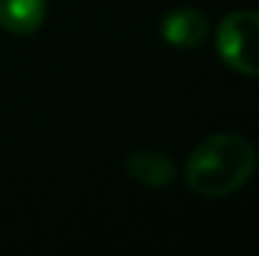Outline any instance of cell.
<instances>
[{
    "instance_id": "6da1fadb",
    "label": "cell",
    "mask_w": 259,
    "mask_h": 256,
    "mask_svg": "<svg viewBox=\"0 0 259 256\" xmlns=\"http://www.w3.org/2000/svg\"><path fill=\"white\" fill-rule=\"evenodd\" d=\"M254 146L237 133H217L201 141L186 161V186L201 198H224L239 191L254 173Z\"/></svg>"
},
{
    "instance_id": "7a4b0ae2",
    "label": "cell",
    "mask_w": 259,
    "mask_h": 256,
    "mask_svg": "<svg viewBox=\"0 0 259 256\" xmlns=\"http://www.w3.org/2000/svg\"><path fill=\"white\" fill-rule=\"evenodd\" d=\"M217 50L232 71L259 78V10L229 13L219 23Z\"/></svg>"
},
{
    "instance_id": "3957f363",
    "label": "cell",
    "mask_w": 259,
    "mask_h": 256,
    "mask_svg": "<svg viewBox=\"0 0 259 256\" xmlns=\"http://www.w3.org/2000/svg\"><path fill=\"white\" fill-rule=\"evenodd\" d=\"M161 35L174 48H194L209 35V20L196 8H176L161 23Z\"/></svg>"
},
{
    "instance_id": "277c9868",
    "label": "cell",
    "mask_w": 259,
    "mask_h": 256,
    "mask_svg": "<svg viewBox=\"0 0 259 256\" xmlns=\"http://www.w3.org/2000/svg\"><path fill=\"white\" fill-rule=\"evenodd\" d=\"M126 171L134 181L149 188H164L176 176L174 161L161 151H134L126 159Z\"/></svg>"
},
{
    "instance_id": "5b68a950",
    "label": "cell",
    "mask_w": 259,
    "mask_h": 256,
    "mask_svg": "<svg viewBox=\"0 0 259 256\" xmlns=\"http://www.w3.org/2000/svg\"><path fill=\"white\" fill-rule=\"evenodd\" d=\"M46 20V0H0V28L13 35H30Z\"/></svg>"
}]
</instances>
